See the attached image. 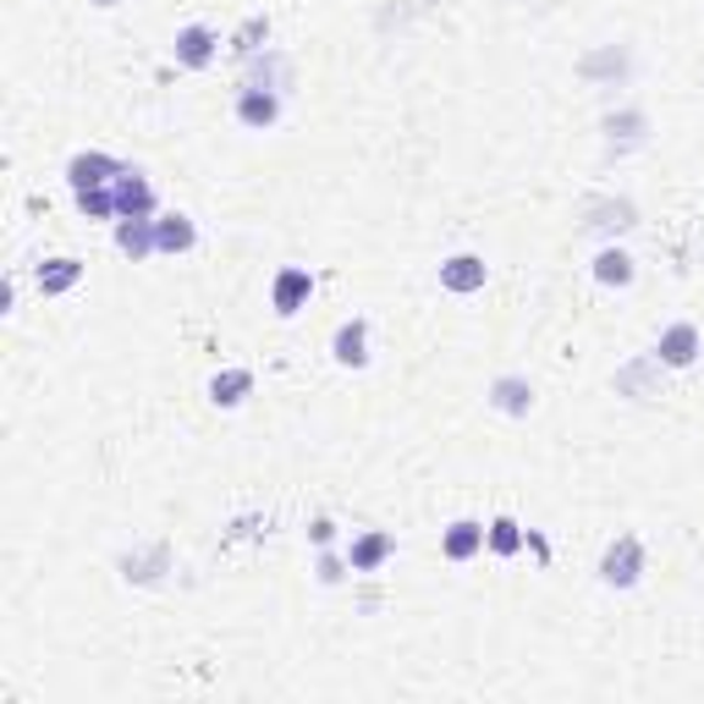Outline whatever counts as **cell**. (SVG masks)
<instances>
[{"label": "cell", "instance_id": "cell-16", "mask_svg": "<svg viewBox=\"0 0 704 704\" xmlns=\"http://www.w3.org/2000/svg\"><path fill=\"white\" fill-rule=\"evenodd\" d=\"M155 237H160V253H188L198 242V231H193L188 215H160L155 220Z\"/></svg>", "mask_w": 704, "mask_h": 704}, {"label": "cell", "instance_id": "cell-7", "mask_svg": "<svg viewBox=\"0 0 704 704\" xmlns=\"http://www.w3.org/2000/svg\"><path fill=\"white\" fill-rule=\"evenodd\" d=\"M330 352H336L341 370H364V364H370V325H364V319H347V325L336 330Z\"/></svg>", "mask_w": 704, "mask_h": 704}, {"label": "cell", "instance_id": "cell-12", "mask_svg": "<svg viewBox=\"0 0 704 704\" xmlns=\"http://www.w3.org/2000/svg\"><path fill=\"white\" fill-rule=\"evenodd\" d=\"M441 286L446 292H479L485 286V259L479 253H457L441 264Z\"/></svg>", "mask_w": 704, "mask_h": 704}, {"label": "cell", "instance_id": "cell-20", "mask_svg": "<svg viewBox=\"0 0 704 704\" xmlns=\"http://www.w3.org/2000/svg\"><path fill=\"white\" fill-rule=\"evenodd\" d=\"M264 39H270V18H248L242 29H237V39H231V50L248 61V56H259L264 50Z\"/></svg>", "mask_w": 704, "mask_h": 704}, {"label": "cell", "instance_id": "cell-5", "mask_svg": "<svg viewBox=\"0 0 704 704\" xmlns=\"http://www.w3.org/2000/svg\"><path fill=\"white\" fill-rule=\"evenodd\" d=\"M308 292H314V275H308V270H297V264H286V270L275 275V286H270V303H275V314H281V319H292V314L308 303Z\"/></svg>", "mask_w": 704, "mask_h": 704}, {"label": "cell", "instance_id": "cell-3", "mask_svg": "<svg viewBox=\"0 0 704 704\" xmlns=\"http://www.w3.org/2000/svg\"><path fill=\"white\" fill-rule=\"evenodd\" d=\"M122 171H127L122 160H111V155H100V149H83V155H72L67 182H72V193H89V188H116Z\"/></svg>", "mask_w": 704, "mask_h": 704}, {"label": "cell", "instance_id": "cell-18", "mask_svg": "<svg viewBox=\"0 0 704 704\" xmlns=\"http://www.w3.org/2000/svg\"><path fill=\"white\" fill-rule=\"evenodd\" d=\"M594 281H600V286H627V281H633V259H627L622 248H605V253L594 259Z\"/></svg>", "mask_w": 704, "mask_h": 704}, {"label": "cell", "instance_id": "cell-2", "mask_svg": "<svg viewBox=\"0 0 704 704\" xmlns=\"http://www.w3.org/2000/svg\"><path fill=\"white\" fill-rule=\"evenodd\" d=\"M699 352H704V336H699V325H688V319L666 325V330H660V341H655L660 370H688V364L699 359Z\"/></svg>", "mask_w": 704, "mask_h": 704}, {"label": "cell", "instance_id": "cell-23", "mask_svg": "<svg viewBox=\"0 0 704 704\" xmlns=\"http://www.w3.org/2000/svg\"><path fill=\"white\" fill-rule=\"evenodd\" d=\"M160 561H166V545H155V550H149V556H138V561H133V556H127V561H122V567H127V578H138V583H149V578H155V567H160Z\"/></svg>", "mask_w": 704, "mask_h": 704}, {"label": "cell", "instance_id": "cell-10", "mask_svg": "<svg viewBox=\"0 0 704 704\" xmlns=\"http://www.w3.org/2000/svg\"><path fill=\"white\" fill-rule=\"evenodd\" d=\"M116 248L138 264L149 253H160V237H155V220L149 215H133V220H116Z\"/></svg>", "mask_w": 704, "mask_h": 704}, {"label": "cell", "instance_id": "cell-19", "mask_svg": "<svg viewBox=\"0 0 704 704\" xmlns=\"http://www.w3.org/2000/svg\"><path fill=\"white\" fill-rule=\"evenodd\" d=\"M485 545H490L496 556H518V550L529 545V534H523V529H518L512 518H496V523L485 529Z\"/></svg>", "mask_w": 704, "mask_h": 704}, {"label": "cell", "instance_id": "cell-1", "mask_svg": "<svg viewBox=\"0 0 704 704\" xmlns=\"http://www.w3.org/2000/svg\"><path fill=\"white\" fill-rule=\"evenodd\" d=\"M638 572H644V545H638L633 534L611 540V545H605V556H600V583H611V589H633V583H638Z\"/></svg>", "mask_w": 704, "mask_h": 704}, {"label": "cell", "instance_id": "cell-22", "mask_svg": "<svg viewBox=\"0 0 704 704\" xmlns=\"http://www.w3.org/2000/svg\"><path fill=\"white\" fill-rule=\"evenodd\" d=\"M605 133H611V144H622V149H627V144H638V138H644V116H638V111L611 116V122H605Z\"/></svg>", "mask_w": 704, "mask_h": 704}, {"label": "cell", "instance_id": "cell-21", "mask_svg": "<svg viewBox=\"0 0 704 704\" xmlns=\"http://www.w3.org/2000/svg\"><path fill=\"white\" fill-rule=\"evenodd\" d=\"M78 209H83L89 220H111V215H116V193H111V188H89V193H78Z\"/></svg>", "mask_w": 704, "mask_h": 704}, {"label": "cell", "instance_id": "cell-11", "mask_svg": "<svg viewBox=\"0 0 704 704\" xmlns=\"http://www.w3.org/2000/svg\"><path fill=\"white\" fill-rule=\"evenodd\" d=\"M441 550H446V561H474V556L485 550V523L457 518V523L441 534Z\"/></svg>", "mask_w": 704, "mask_h": 704}, {"label": "cell", "instance_id": "cell-26", "mask_svg": "<svg viewBox=\"0 0 704 704\" xmlns=\"http://www.w3.org/2000/svg\"><path fill=\"white\" fill-rule=\"evenodd\" d=\"M94 7H122V0H94Z\"/></svg>", "mask_w": 704, "mask_h": 704}, {"label": "cell", "instance_id": "cell-13", "mask_svg": "<svg viewBox=\"0 0 704 704\" xmlns=\"http://www.w3.org/2000/svg\"><path fill=\"white\" fill-rule=\"evenodd\" d=\"M490 402H496L501 413H512V419H523V413L534 408V386H529L523 375H501V381L490 386Z\"/></svg>", "mask_w": 704, "mask_h": 704}, {"label": "cell", "instance_id": "cell-17", "mask_svg": "<svg viewBox=\"0 0 704 704\" xmlns=\"http://www.w3.org/2000/svg\"><path fill=\"white\" fill-rule=\"evenodd\" d=\"M248 391H253V375H248V370H220V375L209 381V402H215V408H237Z\"/></svg>", "mask_w": 704, "mask_h": 704}, {"label": "cell", "instance_id": "cell-15", "mask_svg": "<svg viewBox=\"0 0 704 704\" xmlns=\"http://www.w3.org/2000/svg\"><path fill=\"white\" fill-rule=\"evenodd\" d=\"M78 281H83V259H50V264H39V292L45 297H61Z\"/></svg>", "mask_w": 704, "mask_h": 704}, {"label": "cell", "instance_id": "cell-24", "mask_svg": "<svg viewBox=\"0 0 704 704\" xmlns=\"http://www.w3.org/2000/svg\"><path fill=\"white\" fill-rule=\"evenodd\" d=\"M319 578H325V583H341V561H336V556H319Z\"/></svg>", "mask_w": 704, "mask_h": 704}, {"label": "cell", "instance_id": "cell-6", "mask_svg": "<svg viewBox=\"0 0 704 704\" xmlns=\"http://www.w3.org/2000/svg\"><path fill=\"white\" fill-rule=\"evenodd\" d=\"M391 556H397V534H386V529H375V534H359V540H352V550H347L352 572H375V567H386Z\"/></svg>", "mask_w": 704, "mask_h": 704}, {"label": "cell", "instance_id": "cell-9", "mask_svg": "<svg viewBox=\"0 0 704 704\" xmlns=\"http://www.w3.org/2000/svg\"><path fill=\"white\" fill-rule=\"evenodd\" d=\"M237 122L253 127V133H264V127L281 122V100H275L270 89H242V94H237Z\"/></svg>", "mask_w": 704, "mask_h": 704}, {"label": "cell", "instance_id": "cell-8", "mask_svg": "<svg viewBox=\"0 0 704 704\" xmlns=\"http://www.w3.org/2000/svg\"><path fill=\"white\" fill-rule=\"evenodd\" d=\"M111 193H116V215H122V220H133V215H155V188L144 182V171H122Z\"/></svg>", "mask_w": 704, "mask_h": 704}, {"label": "cell", "instance_id": "cell-14", "mask_svg": "<svg viewBox=\"0 0 704 704\" xmlns=\"http://www.w3.org/2000/svg\"><path fill=\"white\" fill-rule=\"evenodd\" d=\"M248 61H253V67H248V83H242V89H270V94H275V89H286V83H292L286 56L264 50V61H259V56H248Z\"/></svg>", "mask_w": 704, "mask_h": 704}, {"label": "cell", "instance_id": "cell-4", "mask_svg": "<svg viewBox=\"0 0 704 704\" xmlns=\"http://www.w3.org/2000/svg\"><path fill=\"white\" fill-rule=\"evenodd\" d=\"M215 56H220V39H215V29H204V23H188V29L177 34V61H182L188 72H204Z\"/></svg>", "mask_w": 704, "mask_h": 704}, {"label": "cell", "instance_id": "cell-25", "mask_svg": "<svg viewBox=\"0 0 704 704\" xmlns=\"http://www.w3.org/2000/svg\"><path fill=\"white\" fill-rule=\"evenodd\" d=\"M308 534H314V545H330V540H336V523H325V518H319Z\"/></svg>", "mask_w": 704, "mask_h": 704}]
</instances>
